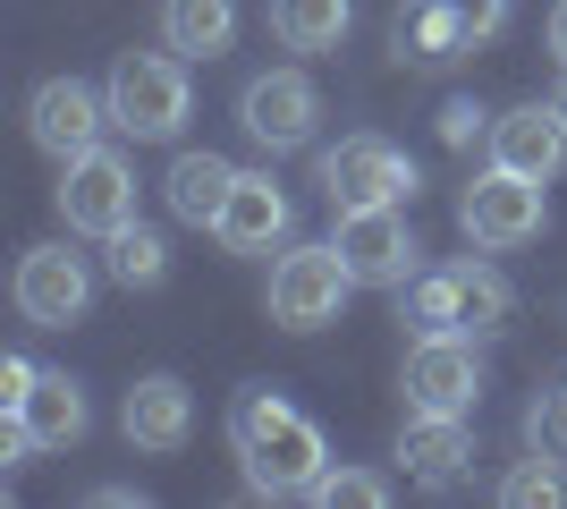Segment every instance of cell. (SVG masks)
<instances>
[{
	"mask_svg": "<svg viewBox=\"0 0 567 509\" xmlns=\"http://www.w3.org/2000/svg\"><path fill=\"white\" fill-rule=\"evenodd\" d=\"M229 450H237V467H246V485L271 492V501L313 492L322 476H331V441H322V425H313L297 399H280L271 383L237 390V408H229Z\"/></svg>",
	"mask_w": 567,
	"mask_h": 509,
	"instance_id": "1",
	"label": "cell"
},
{
	"mask_svg": "<svg viewBox=\"0 0 567 509\" xmlns=\"http://www.w3.org/2000/svg\"><path fill=\"white\" fill-rule=\"evenodd\" d=\"M102 94H111V128L136 136V145H169L195 111V85H187V60H178V51H118Z\"/></svg>",
	"mask_w": 567,
	"mask_h": 509,
	"instance_id": "2",
	"label": "cell"
},
{
	"mask_svg": "<svg viewBox=\"0 0 567 509\" xmlns=\"http://www.w3.org/2000/svg\"><path fill=\"white\" fill-rule=\"evenodd\" d=\"M60 221H69L76 238H118L136 221V162L111 153V145L60 162Z\"/></svg>",
	"mask_w": 567,
	"mask_h": 509,
	"instance_id": "3",
	"label": "cell"
},
{
	"mask_svg": "<svg viewBox=\"0 0 567 509\" xmlns=\"http://www.w3.org/2000/svg\"><path fill=\"white\" fill-rule=\"evenodd\" d=\"M543 221H550V204H543V179H517V170H483L466 195H457V230H466L474 246H492V255H508V246H534L543 238Z\"/></svg>",
	"mask_w": 567,
	"mask_h": 509,
	"instance_id": "4",
	"label": "cell"
},
{
	"mask_svg": "<svg viewBox=\"0 0 567 509\" xmlns=\"http://www.w3.org/2000/svg\"><path fill=\"white\" fill-rule=\"evenodd\" d=\"M348 289H355V272L339 264V246H288L271 264V323L280 332H331Z\"/></svg>",
	"mask_w": 567,
	"mask_h": 509,
	"instance_id": "5",
	"label": "cell"
},
{
	"mask_svg": "<svg viewBox=\"0 0 567 509\" xmlns=\"http://www.w3.org/2000/svg\"><path fill=\"white\" fill-rule=\"evenodd\" d=\"M313 179L331 195V213H364V204H406L415 195V162L390 136H339Z\"/></svg>",
	"mask_w": 567,
	"mask_h": 509,
	"instance_id": "6",
	"label": "cell"
},
{
	"mask_svg": "<svg viewBox=\"0 0 567 509\" xmlns=\"http://www.w3.org/2000/svg\"><path fill=\"white\" fill-rule=\"evenodd\" d=\"M483 399V357L466 332H415L406 348V408L424 416H474Z\"/></svg>",
	"mask_w": 567,
	"mask_h": 509,
	"instance_id": "7",
	"label": "cell"
},
{
	"mask_svg": "<svg viewBox=\"0 0 567 509\" xmlns=\"http://www.w3.org/2000/svg\"><path fill=\"white\" fill-rule=\"evenodd\" d=\"M339 264L355 272V289H406L415 281V230H406L399 204H364V213H339Z\"/></svg>",
	"mask_w": 567,
	"mask_h": 509,
	"instance_id": "8",
	"label": "cell"
},
{
	"mask_svg": "<svg viewBox=\"0 0 567 509\" xmlns=\"http://www.w3.org/2000/svg\"><path fill=\"white\" fill-rule=\"evenodd\" d=\"M102 128H111V94H94L85 77H43V85L25 94V136H34L51 162L94 153V145H102Z\"/></svg>",
	"mask_w": 567,
	"mask_h": 509,
	"instance_id": "9",
	"label": "cell"
},
{
	"mask_svg": "<svg viewBox=\"0 0 567 509\" xmlns=\"http://www.w3.org/2000/svg\"><path fill=\"white\" fill-rule=\"evenodd\" d=\"M313 120H322V94H313L306 69H262L255 85L237 94V128H246L262 153H297L313 136Z\"/></svg>",
	"mask_w": 567,
	"mask_h": 509,
	"instance_id": "10",
	"label": "cell"
},
{
	"mask_svg": "<svg viewBox=\"0 0 567 509\" xmlns=\"http://www.w3.org/2000/svg\"><path fill=\"white\" fill-rule=\"evenodd\" d=\"M85 306H94V264L85 255H69V246H25L18 255V315L34 332H69Z\"/></svg>",
	"mask_w": 567,
	"mask_h": 509,
	"instance_id": "11",
	"label": "cell"
},
{
	"mask_svg": "<svg viewBox=\"0 0 567 509\" xmlns=\"http://www.w3.org/2000/svg\"><path fill=\"white\" fill-rule=\"evenodd\" d=\"M492 162L550 187V179H559V162H567V120H559V102H517V111H499V120H492Z\"/></svg>",
	"mask_w": 567,
	"mask_h": 509,
	"instance_id": "12",
	"label": "cell"
},
{
	"mask_svg": "<svg viewBox=\"0 0 567 509\" xmlns=\"http://www.w3.org/2000/svg\"><path fill=\"white\" fill-rule=\"evenodd\" d=\"M213 238L229 246V255H271V246L288 238V195H280L271 170H237V187H229V204H220Z\"/></svg>",
	"mask_w": 567,
	"mask_h": 509,
	"instance_id": "13",
	"label": "cell"
},
{
	"mask_svg": "<svg viewBox=\"0 0 567 509\" xmlns=\"http://www.w3.org/2000/svg\"><path fill=\"white\" fill-rule=\"evenodd\" d=\"M118 425H127V441H136V450L169 459V450H187V434H195V390L178 383V374H144V383L127 390Z\"/></svg>",
	"mask_w": 567,
	"mask_h": 509,
	"instance_id": "14",
	"label": "cell"
},
{
	"mask_svg": "<svg viewBox=\"0 0 567 509\" xmlns=\"http://www.w3.org/2000/svg\"><path fill=\"white\" fill-rule=\"evenodd\" d=\"M474 459V434H466V416H406V434H399V467L415 476V485H457Z\"/></svg>",
	"mask_w": 567,
	"mask_h": 509,
	"instance_id": "15",
	"label": "cell"
},
{
	"mask_svg": "<svg viewBox=\"0 0 567 509\" xmlns=\"http://www.w3.org/2000/svg\"><path fill=\"white\" fill-rule=\"evenodd\" d=\"M229 187H237V162H220V153H178V162H169V179H162L169 213L187 221V230H213L220 204H229Z\"/></svg>",
	"mask_w": 567,
	"mask_h": 509,
	"instance_id": "16",
	"label": "cell"
},
{
	"mask_svg": "<svg viewBox=\"0 0 567 509\" xmlns=\"http://www.w3.org/2000/svg\"><path fill=\"white\" fill-rule=\"evenodd\" d=\"M162 43L178 60H220L237 43V0H162Z\"/></svg>",
	"mask_w": 567,
	"mask_h": 509,
	"instance_id": "17",
	"label": "cell"
},
{
	"mask_svg": "<svg viewBox=\"0 0 567 509\" xmlns=\"http://www.w3.org/2000/svg\"><path fill=\"white\" fill-rule=\"evenodd\" d=\"M18 416H25V434H34V450H69V441L85 434V390H76L69 374H34Z\"/></svg>",
	"mask_w": 567,
	"mask_h": 509,
	"instance_id": "18",
	"label": "cell"
},
{
	"mask_svg": "<svg viewBox=\"0 0 567 509\" xmlns=\"http://www.w3.org/2000/svg\"><path fill=\"white\" fill-rule=\"evenodd\" d=\"M399 323L406 332H466V297H457V272H415L399 289Z\"/></svg>",
	"mask_w": 567,
	"mask_h": 509,
	"instance_id": "19",
	"label": "cell"
},
{
	"mask_svg": "<svg viewBox=\"0 0 567 509\" xmlns=\"http://www.w3.org/2000/svg\"><path fill=\"white\" fill-rule=\"evenodd\" d=\"M457 51H474V34L441 9V0H415L399 18V60H424V69H441V60H457Z\"/></svg>",
	"mask_w": 567,
	"mask_h": 509,
	"instance_id": "20",
	"label": "cell"
},
{
	"mask_svg": "<svg viewBox=\"0 0 567 509\" xmlns=\"http://www.w3.org/2000/svg\"><path fill=\"white\" fill-rule=\"evenodd\" d=\"M271 34H280L288 51H339L348 0H271Z\"/></svg>",
	"mask_w": 567,
	"mask_h": 509,
	"instance_id": "21",
	"label": "cell"
},
{
	"mask_svg": "<svg viewBox=\"0 0 567 509\" xmlns=\"http://www.w3.org/2000/svg\"><path fill=\"white\" fill-rule=\"evenodd\" d=\"M450 272H457V297H466V332H499V323L517 315V289L492 272V246H483V255H457Z\"/></svg>",
	"mask_w": 567,
	"mask_h": 509,
	"instance_id": "22",
	"label": "cell"
},
{
	"mask_svg": "<svg viewBox=\"0 0 567 509\" xmlns=\"http://www.w3.org/2000/svg\"><path fill=\"white\" fill-rule=\"evenodd\" d=\"M162 272H169V246H162V230L127 221V230L111 238V281H118V289H153Z\"/></svg>",
	"mask_w": 567,
	"mask_h": 509,
	"instance_id": "23",
	"label": "cell"
},
{
	"mask_svg": "<svg viewBox=\"0 0 567 509\" xmlns=\"http://www.w3.org/2000/svg\"><path fill=\"white\" fill-rule=\"evenodd\" d=\"M499 501H508V509H559V501H567L559 459H543V450H534L525 467H508V476H499Z\"/></svg>",
	"mask_w": 567,
	"mask_h": 509,
	"instance_id": "24",
	"label": "cell"
},
{
	"mask_svg": "<svg viewBox=\"0 0 567 509\" xmlns=\"http://www.w3.org/2000/svg\"><path fill=\"white\" fill-rule=\"evenodd\" d=\"M306 501H322V509H390V476H373V467H331Z\"/></svg>",
	"mask_w": 567,
	"mask_h": 509,
	"instance_id": "25",
	"label": "cell"
},
{
	"mask_svg": "<svg viewBox=\"0 0 567 509\" xmlns=\"http://www.w3.org/2000/svg\"><path fill=\"white\" fill-rule=\"evenodd\" d=\"M525 441H534L543 459H559V467H567V383H559V390H543V399L525 408Z\"/></svg>",
	"mask_w": 567,
	"mask_h": 509,
	"instance_id": "26",
	"label": "cell"
},
{
	"mask_svg": "<svg viewBox=\"0 0 567 509\" xmlns=\"http://www.w3.org/2000/svg\"><path fill=\"white\" fill-rule=\"evenodd\" d=\"M474 136H492V111H483V102H466V94H457V102H441V145H457V153H466Z\"/></svg>",
	"mask_w": 567,
	"mask_h": 509,
	"instance_id": "27",
	"label": "cell"
},
{
	"mask_svg": "<svg viewBox=\"0 0 567 509\" xmlns=\"http://www.w3.org/2000/svg\"><path fill=\"white\" fill-rule=\"evenodd\" d=\"M441 9H450V18H457V26H466L474 43H492L499 26H508V0H441Z\"/></svg>",
	"mask_w": 567,
	"mask_h": 509,
	"instance_id": "28",
	"label": "cell"
},
{
	"mask_svg": "<svg viewBox=\"0 0 567 509\" xmlns=\"http://www.w3.org/2000/svg\"><path fill=\"white\" fill-rule=\"evenodd\" d=\"M34 374H43L34 357H0V408H18L25 390H34Z\"/></svg>",
	"mask_w": 567,
	"mask_h": 509,
	"instance_id": "29",
	"label": "cell"
},
{
	"mask_svg": "<svg viewBox=\"0 0 567 509\" xmlns=\"http://www.w3.org/2000/svg\"><path fill=\"white\" fill-rule=\"evenodd\" d=\"M550 51H559V69H567V0L550 9Z\"/></svg>",
	"mask_w": 567,
	"mask_h": 509,
	"instance_id": "30",
	"label": "cell"
},
{
	"mask_svg": "<svg viewBox=\"0 0 567 509\" xmlns=\"http://www.w3.org/2000/svg\"><path fill=\"white\" fill-rule=\"evenodd\" d=\"M550 102H559V120H567V85H559V94H550Z\"/></svg>",
	"mask_w": 567,
	"mask_h": 509,
	"instance_id": "31",
	"label": "cell"
}]
</instances>
